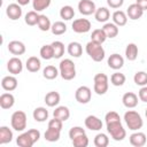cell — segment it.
<instances>
[{
	"label": "cell",
	"instance_id": "cell-50",
	"mask_svg": "<svg viewBox=\"0 0 147 147\" xmlns=\"http://www.w3.org/2000/svg\"><path fill=\"white\" fill-rule=\"evenodd\" d=\"M16 1H17V3L21 5V6H26V5H29L32 0H16Z\"/></svg>",
	"mask_w": 147,
	"mask_h": 147
},
{
	"label": "cell",
	"instance_id": "cell-28",
	"mask_svg": "<svg viewBox=\"0 0 147 147\" xmlns=\"http://www.w3.org/2000/svg\"><path fill=\"white\" fill-rule=\"evenodd\" d=\"M118 28L119 26H117L114 22H107V23H105V25H103L102 29L106 32L107 38H115V37H117V34L119 32V29Z\"/></svg>",
	"mask_w": 147,
	"mask_h": 147
},
{
	"label": "cell",
	"instance_id": "cell-1",
	"mask_svg": "<svg viewBox=\"0 0 147 147\" xmlns=\"http://www.w3.org/2000/svg\"><path fill=\"white\" fill-rule=\"evenodd\" d=\"M105 121H106L107 132L110 134V137L115 141H122L126 137V131H125L124 126L122 125L121 117H119L118 113H116L114 110L108 111L105 116Z\"/></svg>",
	"mask_w": 147,
	"mask_h": 147
},
{
	"label": "cell",
	"instance_id": "cell-21",
	"mask_svg": "<svg viewBox=\"0 0 147 147\" xmlns=\"http://www.w3.org/2000/svg\"><path fill=\"white\" fill-rule=\"evenodd\" d=\"M67 52L72 57H79L83 54V46L78 41H71L67 46Z\"/></svg>",
	"mask_w": 147,
	"mask_h": 147
},
{
	"label": "cell",
	"instance_id": "cell-51",
	"mask_svg": "<svg viewBox=\"0 0 147 147\" xmlns=\"http://www.w3.org/2000/svg\"><path fill=\"white\" fill-rule=\"evenodd\" d=\"M145 115H146V117H147V108H146V110H145Z\"/></svg>",
	"mask_w": 147,
	"mask_h": 147
},
{
	"label": "cell",
	"instance_id": "cell-48",
	"mask_svg": "<svg viewBox=\"0 0 147 147\" xmlns=\"http://www.w3.org/2000/svg\"><path fill=\"white\" fill-rule=\"evenodd\" d=\"M123 3H124V0H107V5L113 9L121 8Z\"/></svg>",
	"mask_w": 147,
	"mask_h": 147
},
{
	"label": "cell",
	"instance_id": "cell-7",
	"mask_svg": "<svg viewBox=\"0 0 147 147\" xmlns=\"http://www.w3.org/2000/svg\"><path fill=\"white\" fill-rule=\"evenodd\" d=\"M91 98H92V91L88 86H79L76 92H75V99L77 102L82 103V105H85L87 102L91 101Z\"/></svg>",
	"mask_w": 147,
	"mask_h": 147
},
{
	"label": "cell",
	"instance_id": "cell-32",
	"mask_svg": "<svg viewBox=\"0 0 147 147\" xmlns=\"http://www.w3.org/2000/svg\"><path fill=\"white\" fill-rule=\"evenodd\" d=\"M59 75H60V71H59V69H57L56 67H54V65H47V67H45L44 70H42V76H44V78H46V79H48V80L55 79Z\"/></svg>",
	"mask_w": 147,
	"mask_h": 147
},
{
	"label": "cell",
	"instance_id": "cell-24",
	"mask_svg": "<svg viewBox=\"0 0 147 147\" xmlns=\"http://www.w3.org/2000/svg\"><path fill=\"white\" fill-rule=\"evenodd\" d=\"M45 103L48 106V107H56L59 103H60V100H61V96L59 94V92L56 91H51L48 92L46 95H45Z\"/></svg>",
	"mask_w": 147,
	"mask_h": 147
},
{
	"label": "cell",
	"instance_id": "cell-44",
	"mask_svg": "<svg viewBox=\"0 0 147 147\" xmlns=\"http://www.w3.org/2000/svg\"><path fill=\"white\" fill-rule=\"evenodd\" d=\"M71 142H72L74 147H87L88 146V138H87V136L85 133V134L78 136L77 138L72 139Z\"/></svg>",
	"mask_w": 147,
	"mask_h": 147
},
{
	"label": "cell",
	"instance_id": "cell-12",
	"mask_svg": "<svg viewBox=\"0 0 147 147\" xmlns=\"http://www.w3.org/2000/svg\"><path fill=\"white\" fill-rule=\"evenodd\" d=\"M6 15L11 20L16 21L22 16V6L18 3H9L6 8Z\"/></svg>",
	"mask_w": 147,
	"mask_h": 147
},
{
	"label": "cell",
	"instance_id": "cell-10",
	"mask_svg": "<svg viewBox=\"0 0 147 147\" xmlns=\"http://www.w3.org/2000/svg\"><path fill=\"white\" fill-rule=\"evenodd\" d=\"M7 70L11 75L21 74L23 70V63H22L21 59H18L17 56H13L11 59H9L7 62Z\"/></svg>",
	"mask_w": 147,
	"mask_h": 147
},
{
	"label": "cell",
	"instance_id": "cell-25",
	"mask_svg": "<svg viewBox=\"0 0 147 147\" xmlns=\"http://www.w3.org/2000/svg\"><path fill=\"white\" fill-rule=\"evenodd\" d=\"M94 17L100 23H107V21L110 18V11L107 7L96 8V10L94 13Z\"/></svg>",
	"mask_w": 147,
	"mask_h": 147
},
{
	"label": "cell",
	"instance_id": "cell-14",
	"mask_svg": "<svg viewBox=\"0 0 147 147\" xmlns=\"http://www.w3.org/2000/svg\"><path fill=\"white\" fill-rule=\"evenodd\" d=\"M138 100H139V96L133 93V92H126L123 94L122 96V102L123 105L129 108V109H132V108H136L138 106Z\"/></svg>",
	"mask_w": 147,
	"mask_h": 147
},
{
	"label": "cell",
	"instance_id": "cell-29",
	"mask_svg": "<svg viewBox=\"0 0 147 147\" xmlns=\"http://www.w3.org/2000/svg\"><path fill=\"white\" fill-rule=\"evenodd\" d=\"M32 116H33V119L36 122H45L47 118H48V110L45 108V107H37L33 113H32Z\"/></svg>",
	"mask_w": 147,
	"mask_h": 147
},
{
	"label": "cell",
	"instance_id": "cell-33",
	"mask_svg": "<svg viewBox=\"0 0 147 147\" xmlns=\"http://www.w3.org/2000/svg\"><path fill=\"white\" fill-rule=\"evenodd\" d=\"M107 39V34L106 32L103 31V29H95L92 31V34H91V40L94 41V42H98V44H103Z\"/></svg>",
	"mask_w": 147,
	"mask_h": 147
},
{
	"label": "cell",
	"instance_id": "cell-47",
	"mask_svg": "<svg viewBox=\"0 0 147 147\" xmlns=\"http://www.w3.org/2000/svg\"><path fill=\"white\" fill-rule=\"evenodd\" d=\"M138 96H139V100H140V101L147 103V85L141 86V88H140L139 92H138Z\"/></svg>",
	"mask_w": 147,
	"mask_h": 147
},
{
	"label": "cell",
	"instance_id": "cell-31",
	"mask_svg": "<svg viewBox=\"0 0 147 147\" xmlns=\"http://www.w3.org/2000/svg\"><path fill=\"white\" fill-rule=\"evenodd\" d=\"M44 137H45V140H47L49 142H55L61 137V130H57L54 127H47Z\"/></svg>",
	"mask_w": 147,
	"mask_h": 147
},
{
	"label": "cell",
	"instance_id": "cell-40",
	"mask_svg": "<svg viewBox=\"0 0 147 147\" xmlns=\"http://www.w3.org/2000/svg\"><path fill=\"white\" fill-rule=\"evenodd\" d=\"M39 54H40V57L44 59V60L54 59V52H53L52 44L51 45H44V46H41V48L39 51Z\"/></svg>",
	"mask_w": 147,
	"mask_h": 147
},
{
	"label": "cell",
	"instance_id": "cell-23",
	"mask_svg": "<svg viewBox=\"0 0 147 147\" xmlns=\"http://www.w3.org/2000/svg\"><path fill=\"white\" fill-rule=\"evenodd\" d=\"M111 18H113V22L117 25V26H124L126 23H127V15L125 11L123 10H115L111 15Z\"/></svg>",
	"mask_w": 147,
	"mask_h": 147
},
{
	"label": "cell",
	"instance_id": "cell-45",
	"mask_svg": "<svg viewBox=\"0 0 147 147\" xmlns=\"http://www.w3.org/2000/svg\"><path fill=\"white\" fill-rule=\"evenodd\" d=\"M85 129H83L82 126H72L70 130H69V138L70 140L77 138L78 136H82V134H85Z\"/></svg>",
	"mask_w": 147,
	"mask_h": 147
},
{
	"label": "cell",
	"instance_id": "cell-19",
	"mask_svg": "<svg viewBox=\"0 0 147 147\" xmlns=\"http://www.w3.org/2000/svg\"><path fill=\"white\" fill-rule=\"evenodd\" d=\"M126 15L130 20L132 21H136V20H139L141 18V16L144 15V10L137 5V3H132L127 7L126 9Z\"/></svg>",
	"mask_w": 147,
	"mask_h": 147
},
{
	"label": "cell",
	"instance_id": "cell-5",
	"mask_svg": "<svg viewBox=\"0 0 147 147\" xmlns=\"http://www.w3.org/2000/svg\"><path fill=\"white\" fill-rule=\"evenodd\" d=\"M93 90L98 95H103L109 87V78L106 74L99 72L93 78Z\"/></svg>",
	"mask_w": 147,
	"mask_h": 147
},
{
	"label": "cell",
	"instance_id": "cell-18",
	"mask_svg": "<svg viewBox=\"0 0 147 147\" xmlns=\"http://www.w3.org/2000/svg\"><path fill=\"white\" fill-rule=\"evenodd\" d=\"M16 144H17L20 147H32L36 142H34L33 138L31 137L30 132H29V131H25V132H22V133L17 137Z\"/></svg>",
	"mask_w": 147,
	"mask_h": 147
},
{
	"label": "cell",
	"instance_id": "cell-30",
	"mask_svg": "<svg viewBox=\"0 0 147 147\" xmlns=\"http://www.w3.org/2000/svg\"><path fill=\"white\" fill-rule=\"evenodd\" d=\"M125 57L129 61H134L138 57V46L134 42H130L125 47Z\"/></svg>",
	"mask_w": 147,
	"mask_h": 147
},
{
	"label": "cell",
	"instance_id": "cell-38",
	"mask_svg": "<svg viewBox=\"0 0 147 147\" xmlns=\"http://www.w3.org/2000/svg\"><path fill=\"white\" fill-rule=\"evenodd\" d=\"M94 146L95 147H107L109 145V138L106 133H98L95 137H94Z\"/></svg>",
	"mask_w": 147,
	"mask_h": 147
},
{
	"label": "cell",
	"instance_id": "cell-20",
	"mask_svg": "<svg viewBox=\"0 0 147 147\" xmlns=\"http://www.w3.org/2000/svg\"><path fill=\"white\" fill-rule=\"evenodd\" d=\"M15 103V96L10 92L2 93L0 95V107L2 109H10Z\"/></svg>",
	"mask_w": 147,
	"mask_h": 147
},
{
	"label": "cell",
	"instance_id": "cell-3",
	"mask_svg": "<svg viewBox=\"0 0 147 147\" xmlns=\"http://www.w3.org/2000/svg\"><path fill=\"white\" fill-rule=\"evenodd\" d=\"M85 51L94 62H101L106 56V52H105V48L102 47V44H98L92 40L86 44Z\"/></svg>",
	"mask_w": 147,
	"mask_h": 147
},
{
	"label": "cell",
	"instance_id": "cell-42",
	"mask_svg": "<svg viewBox=\"0 0 147 147\" xmlns=\"http://www.w3.org/2000/svg\"><path fill=\"white\" fill-rule=\"evenodd\" d=\"M52 0H32V7L36 11H42L49 7Z\"/></svg>",
	"mask_w": 147,
	"mask_h": 147
},
{
	"label": "cell",
	"instance_id": "cell-37",
	"mask_svg": "<svg viewBox=\"0 0 147 147\" xmlns=\"http://www.w3.org/2000/svg\"><path fill=\"white\" fill-rule=\"evenodd\" d=\"M52 47H53V52H54V59H60L62 57V55L64 54V44L60 40H55L52 42Z\"/></svg>",
	"mask_w": 147,
	"mask_h": 147
},
{
	"label": "cell",
	"instance_id": "cell-49",
	"mask_svg": "<svg viewBox=\"0 0 147 147\" xmlns=\"http://www.w3.org/2000/svg\"><path fill=\"white\" fill-rule=\"evenodd\" d=\"M136 3L145 11L147 10V0H136Z\"/></svg>",
	"mask_w": 147,
	"mask_h": 147
},
{
	"label": "cell",
	"instance_id": "cell-2",
	"mask_svg": "<svg viewBox=\"0 0 147 147\" xmlns=\"http://www.w3.org/2000/svg\"><path fill=\"white\" fill-rule=\"evenodd\" d=\"M124 121L126 126L131 131H139L144 125L141 115L136 110H127L124 114Z\"/></svg>",
	"mask_w": 147,
	"mask_h": 147
},
{
	"label": "cell",
	"instance_id": "cell-8",
	"mask_svg": "<svg viewBox=\"0 0 147 147\" xmlns=\"http://www.w3.org/2000/svg\"><path fill=\"white\" fill-rule=\"evenodd\" d=\"M72 31L76 33H86L91 30L92 24L87 18H77L71 24Z\"/></svg>",
	"mask_w": 147,
	"mask_h": 147
},
{
	"label": "cell",
	"instance_id": "cell-34",
	"mask_svg": "<svg viewBox=\"0 0 147 147\" xmlns=\"http://www.w3.org/2000/svg\"><path fill=\"white\" fill-rule=\"evenodd\" d=\"M51 31H52V33L55 34V36H61V34H63V33L67 32V25H65V23L62 22V21H56V22H54V23L52 24Z\"/></svg>",
	"mask_w": 147,
	"mask_h": 147
},
{
	"label": "cell",
	"instance_id": "cell-43",
	"mask_svg": "<svg viewBox=\"0 0 147 147\" xmlns=\"http://www.w3.org/2000/svg\"><path fill=\"white\" fill-rule=\"evenodd\" d=\"M133 82L136 83V85L139 86H145L147 85V72L145 71H137L133 76Z\"/></svg>",
	"mask_w": 147,
	"mask_h": 147
},
{
	"label": "cell",
	"instance_id": "cell-26",
	"mask_svg": "<svg viewBox=\"0 0 147 147\" xmlns=\"http://www.w3.org/2000/svg\"><path fill=\"white\" fill-rule=\"evenodd\" d=\"M25 67H26V70L28 71H30V72H37L41 68V62H40V60L37 56H30L26 60Z\"/></svg>",
	"mask_w": 147,
	"mask_h": 147
},
{
	"label": "cell",
	"instance_id": "cell-11",
	"mask_svg": "<svg viewBox=\"0 0 147 147\" xmlns=\"http://www.w3.org/2000/svg\"><path fill=\"white\" fill-rule=\"evenodd\" d=\"M84 123H85L86 129H88L91 131H100L102 129V125H103L102 121L95 115H88L85 118Z\"/></svg>",
	"mask_w": 147,
	"mask_h": 147
},
{
	"label": "cell",
	"instance_id": "cell-41",
	"mask_svg": "<svg viewBox=\"0 0 147 147\" xmlns=\"http://www.w3.org/2000/svg\"><path fill=\"white\" fill-rule=\"evenodd\" d=\"M37 25L41 31H48L52 28V23H51L49 18L46 15H42V14L39 15V20H38V24Z\"/></svg>",
	"mask_w": 147,
	"mask_h": 147
},
{
	"label": "cell",
	"instance_id": "cell-36",
	"mask_svg": "<svg viewBox=\"0 0 147 147\" xmlns=\"http://www.w3.org/2000/svg\"><path fill=\"white\" fill-rule=\"evenodd\" d=\"M39 15L38 11L36 10H30L25 14V17H24V21L28 25L30 26H33V25H37L38 24V20H39Z\"/></svg>",
	"mask_w": 147,
	"mask_h": 147
},
{
	"label": "cell",
	"instance_id": "cell-39",
	"mask_svg": "<svg viewBox=\"0 0 147 147\" xmlns=\"http://www.w3.org/2000/svg\"><path fill=\"white\" fill-rule=\"evenodd\" d=\"M125 80H126L125 75L122 74V72H119V71H116V72H114L110 76V83L114 86H122V85H124Z\"/></svg>",
	"mask_w": 147,
	"mask_h": 147
},
{
	"label": "cell",
	"instance_id": "cell-22",
	"mask_svg": "<svg viewBox=\"0 0 147 147\" xmlns=\"http://www.w3.org/2000/svg\"><path fill=\"white\" fill-rule=\"evenodd\" d=\"M53 116L59 118V119H61L62 122H65L70 117V110L65 106H56L55 110L53 111Z\"/></svg>",
	"mask_w": 147,
	"mask_h": 147
},
{
	"label": "cell",
	"instance_id": "cell-9",
	"mask_svg": "<svg viewBox=\"0 0 147 147\" xmlns=\"http://www.w3.org/2000/svg\"><path fill=\"white\" fill-rule=\"evenodd\" d=\"M78 10L82 15L84 16H88L95 13L96 7L93 0H80L78 2Z\"/></svg>",
	"mask_w": 147,
	"mask_h": 147
},
{
	"label": "cell",
	"instance_id": "cell-46",
	"mask_svg": "<svg viewBox=\"0 0 147 147\" xmlns=\"http://www.w3.org/2000/svg\"><path fill=\"white\" fill-rule=\"evenodd\" d=\"M48 127H54V129H57V130H61L62 131V127H63V122L56 117H54L53 119H51L48 122Z\"/></svg>",
	"mask_w": 147,
	"mask_h": 147
},
{
	"label": "cell",
	"instance_id": "cell-15",
	"mask_svg": "<svg viewBox=\"0 0 147 147\" xmlns=\"http://www.w3.org/2000/svg\"><path fill=\"white\" fill-rule=\"evenodd\" d=\"M7 47H8L9 53H11L15 56L23 55L25 53V51H26L25 45L22 41H20V40H11V41H9V44H8Z\"/></svg>",
	"mask_w": 147,
	"mask_h": 147
},
{
	"label": "cell",
	"instance_id": "cell-13",
	"mask_svg": "<svg viewBox=\"0 0 147 147\" xmlns=\"http://www.w3.org/2000/svg\"><path fill=\"white\" fill-rule=\"evenodd\" d=\"M129 141L132 146L134 147H142L146 145V141H147V138H146V134L144 132H140V131H134L130 137H129Z\"/></svg>",
	"mask_w": 147,
	"mask_h": 147
},
{
	"label": "cell",
	"instance_id": "cell-27",
	"mask_svg": "<svg viewBox=\"0 0 147 147\" xmlns=\"http://www.w3.org/2000/svg\"><path fill=\"white\" fill-rule=\"evenodd\" d=\"M11 140H13V131L6 125L0 126V145L8 144Z\"/></svg>",
	"mask_w": 147,
	"mask_h": 147
},
{
	"label": "cell",
	"instance_id": "cell-35",
	"mask_svg": "<svg viewBox=\"0 0 147 147\" xmlns=\"http://www.w3.org/2000/svg\"><path fill=\"white\" fill-rule=\"evenodd\" d=\"M75 16V10L71 6L67 5V6H63L61 9H60V17L64 21H70L72 20Z\"/></svg>",
	"mask_w": 147,
	"mask_h": 147
},
{
	"label": "cell",
	"instance_id": "cell-4",
	"mask_svg": "<svg viewBox=\"0 0 147 147\" xmlns=\"http://www.w3.org/2000/svg\"><path fill=\"white\" fill-rule=\"evenodd\" d=\"M60 76L64 80H71L76 77V65L71 59H63L59 64Z\"/></svg>",
	"mask_w": 147,
	"mask_h": 147
},
{
	"label": "cell",
	"instance_id": "cell-6",
	"mask_svg": "<svg viewBox=\"0 0 147 147\" xmlns=\"http://www.w3.org/2000/svg\"><path fill=\"white\" fill-rule=\"evenodd\" d=\"M26 123H28V117L23 110H16L13 113L10 117V124L15 131L23 132L26 129Z\"/></svg>",
	"mask_w": 147,
	"mask_h": 147
},
{
	"label": "cell",
	"instance_id": "cell-17",
	"mask_svg": "<svg viewBox=\"0 0 147 147\" xmlns=\"http://www.w3.org/2000/svg\"><path fill=\"white\" fill-rule=\"evenodd\" d=\"M107 64L109 68H111L114 70H119L124 65V57L117 53H114L108 57Z\"/></svg>",
	"mask_w": 147,
	"mask_h": 147
},
{
	"label": "cell",
	"instance_id": "cell-16",
	"mask_svg": "<svg viewBox=\"0 0 147 147\" xmlns=\"http://www.w3.org/2000/svg\"><path fill=\"white\" fill-rule=\"evenodd\" d=\"M17 79L15 77V75H9V76H5L1 80V87L7 91V92H11L14 90H16L17 87Z\"/></svg>",
	"mask_w": 147,
	"mask_h": 147
}]
</instances>
